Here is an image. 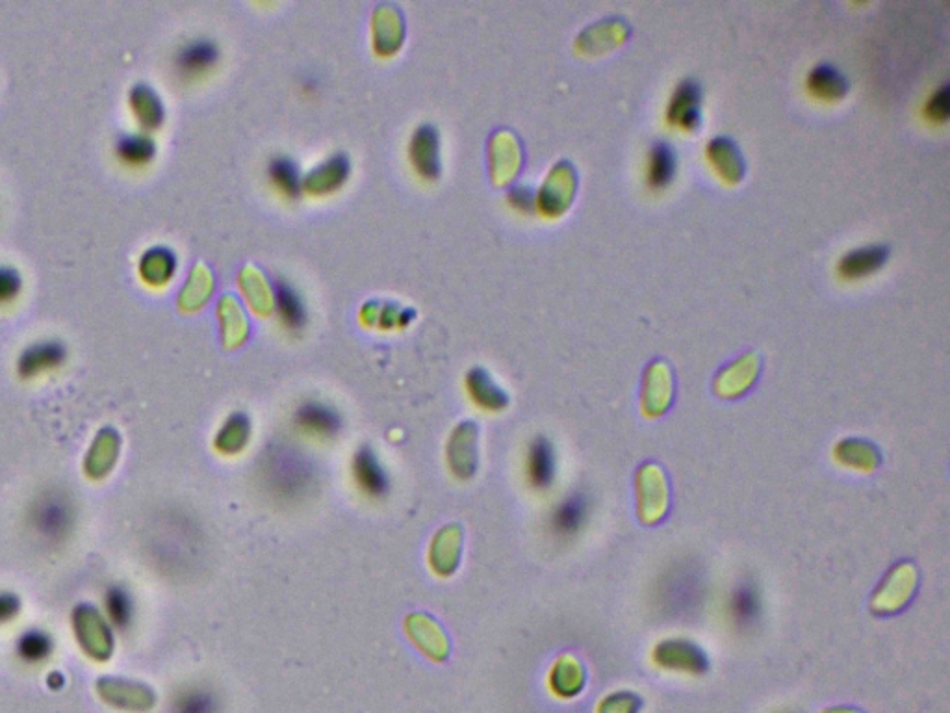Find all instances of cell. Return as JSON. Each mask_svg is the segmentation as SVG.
<instances>
[{
  "mask_svg": "<svg viewBox=\"0 0 950 713\" xmlns=\"http://www.w3.org/2000/svg\"><path fill=\"white\" fill-rule=\"evenodd\" d=\"M78 507L75 496L62 485H47L26 507L30 535L45 548L64 546L77 530Z\"/></svg>",
  "mask_w": 950,
  "mask_h": 713,
  "instance_id": "6da1fadb",
  "label": "cell"
},
{
  "mask_svg": "<svg viewBox=\"0 0 950 713\" xmlns=\"http://www.w3.org/2000/svg\"><path fill=\"white\" fill-rule=\"evenodd\" d=\"M266 478L270 481L271 493L284 498L303 496L312 481L309 463L296 455H271L266 463Z\"/></svg>",
  "mask_w": 950,
  "mask_h": 713,
  "instance_id": "7a4b0ae2",
  "label": "cell"
},
{
  "mask_svg": "<svg viewBox=\"0 0 950 713\" xmlns=\"http://www.w3.org/2000/svg\"><path fill=\"white\" fill-rule=\"evenodd\" d=\"M67 361V346L60 338L47 337L26 344L17 357V376L21 379H36L54 372Z\"/></svg>",
  "mask_w": 950,
  "mask_h": 713,
  "instance_id": "3957f363",
  "label": "cell"
},
{
  "mask_svg": "<svg viewBox=\"0 0 950 713\" xmlns=\"http://www.w3.org/2000/svg\"><path fill=\"white\" fill-rule=\"evenodd\" d=\"M351 478L360 493L370 500H383L392 489L390 474L372 446H360L353 455Z\"/></svg>",
  "mask_w": 950,
  "mask_h": 713,
  "instance_id": "277c9868",
  "label": "cell"
},
{
  "mask_svg": "<svg viewBox=\"0 0 950 713\" xmlns=\"http://www.w3.org/2000/svg\"><path fill=\"white\" fill-rule=\"evenodd\" d=\"M297 428L314 439H333L342 428V416L331 403L307 400L294 413Z\"/></svg>",
  "mask_w": 950,
  "mask_h": 713,
  "instance_id": "5b68a950",
  "label": "cell"
},
{
  "mask_svg": "<svg viewBox=\"0 0 950 713\" xmlns=\"http://www.w3.org/2000/svg\"><path fill=\"white\" fill-rule=\"evenodd\" d=\"M218 43L208 36H195L180 45L173 64L182 77H199L218 64Z\"/></svg>",
  "mask_w": 950,
  "mask_h": 713,
  "instance_id": "8992f818",
  "label": "cell"
},
{
  "mask_svg": "<svg viewBox=\"0 0 950 713\" xmlns=\"http://www.w3.org/2000/svg\"><path fill=\"white\" fill-rule=\"evenodd\" d=\"M271 286H273L279 320L288 331H294V333L303 331V327L309 322V312H307V303L303 301L299 290L284 277H275L271 281Z\"/></svg>",
  "mask_w": 950,
  "mask_h": 713,
  "instance_id": "52a82bcc",
  "label": "cell"
},
{
  "mask_svg": "<svg viewBox=\"0 0 950 713\" xmlns=\"http://www.w3.org/2000/svg\"><path fill=\"white\" fill-rule=\"evenodd\" d=\"M412 166L425 179H435L440 173V140L431 123H422L411 138Z\"/></svg>",
  "mask_w": 950,
  "mask_h": 713,
  "instance_id": "ba28073f",
  "label": "cell"
},
{
  "mask_svg": "<svg viewBox=\"0 0 950 713\" xmlns=\"http://www.w3.org/2000/svg\"><path fill=\"white\" fill-rule=\"evenodd\" d=\"M557 474V457L552 442L537 437L529 444L526 457V476L529 485L537 491H546L552 487Z\"/></svg>",
  "mask_w": 950,
  "mask_h": 713,
  "instance_id": "9c48e42d",
  "label": "cell"
},
{
  "mask_svg": "<svg viewBox=\"0 0 950 713\" xmlns=\"http://www.w3.org/2000/svg\"><path fill=\"white\" fill-rule=\"evenodd\" d=\"M167 713H223V701L208 684H186L173 695Z\"/></svg>",
  "mask_w": 950,
  "mask_h": 713,
  "instance_id": "30bf717a",
  "label": "cell"
},
{
  "mask_svg": "<svg viewBox=\"0 0 950 713\" xmlns=\"http://www.w3.org/2000/svg\"><path fill=\"white\" fill-rule=\"evenodd\" d=\"M129 104L136 121L147 132L160 127V123L164 121V103L155 88L147 82H138L130 88Z\"/></svg>",
  "mask_w": 950,
  "mask_h": 713,
  "instance_id": "8fae6325",
  "label": "cell"
},
{
  "mask_svg": "<svg viewBox=\"0 0 950 713\" xmlns=\"http://www.w3.org/2000/svg\"><path fill=\"white\" fill-rule=\"evenodd\" d=\"M349 158L344 153H334L327 160L320 162L309 175L303 177V188L312 192H331L340 184H344L349 175Z\"/></svg>",
  "mask_w": 950,
  "mask_h": 713,
  "instance_id": "7c38bea8",
  "label": "cell"
},
{
  "mask_svg": "<svg viewBox=\"0 0 950 713\" xmlns=\"http://www.w3.org/2000/svg\"><path fill=\"white\" fill-rule=\"evenodd\" d=\"M177 268V255L171 247L164 244L147 247L138 262V270L145 283L149 285H164Z\"/></svg>",
  "mask_w": 950,
  "mask_h": 713,
  "instance_id": "4fadbf2b",
  "label": "cell"
},
{
  "mask_svg": "<svg viewBox=\"0 0 950 713\" xmlns=\"http://www.w3.org/2000/svg\"><path fill=\"white\" fill-rule=\"evenodd\" d=\"M116 156L129 166H143L156 155L155 138L147 130L121 132L114 143Z\"/></svg>",
  "mask_w": 950,
  "mask_h": 713,
  "instance_id": "5bb4252c",
  "label": "cell"
},
{
  "mask_svg": "<svg viewBox=\"0 0 950 713\" xmlns=\"http://www.w3.org/2000/svg\"><path fill=\"white\" fill-rule=\"evenodd\" d=\"M668 119L683 129H694L700 123V90L687 80L680 84L668 106Z\"/></svg>",
  "mask_w": 950,
  "mask_h": 713,
  "instance_id": "9a60e30c",
  "label": "cell"
},
{
  "mask_svg": "<svg viewBox=\"0 0 950 713\" xmlns=\"http://www.w3.org/2000/svg\"><path fill=\"white\" fill-rule=\"evenodd\" d=\"M103 608L106 623L114 626L119 632H127L134 623V617H136L134 598L121 585H114L104 593Z\"/></svg>",
  "mask_w": 950,
  "mask_h": 713,
  "instance_id": "2e32d148",
  "label": "cell"
},
{
  "mask_svg": "<svg viewBox=\"0 0 950 713\" xmlns=\"http://www.w3.org/2000/svg\"><path fill=\"white\" fill-rule=\"evenodd\" d=\"M587 511H589V506L583 496L579 494L568 496L553 509L552 519H550L553 533H557L559 537H570L578 533L587 519Z\"/></svg>",
  "mask_w": 950,
  "mask_h": 713,
  "instance_id": "e0dca14e",
  "label": "cell"
},
{
  "mask_svg": "<svg viewBox=\"0 0 950 713\" xmlns=\"http://www.w3.org/2000/svg\"><path fill=\"white\" fill-rule=\"evenodd\" d=\"M52 652H54V641H52L51 634H47L45 630L32 628V630H26L21 636L17 637L15 654L21 662L30 665V667H38V665L49 662Z\"/></svg>",
  "mask_w": 950,
  "mask_h": 713,
  "instance_id": "ac0fdd59",
  "label": "cell"
},
{
  "mask_svg": "<svg viewBox=\"0 0 950 713\" xmlns=\"http://www.w3.org/2000/svg\"><path fill=\"white\" fill-rule=\"evenodd\" d=\"M268 179L281 194L288 197H296L303 190V175L292 156H271L268 162Z\"/></svg>",
  "mask_w": 950,
  "mask_h": 713,
  "instance_id": "d6986e66",
  "label": "cell"
},
{
  "mask_svg": "<svg viewBox=\"0 0 950 713\" xmlns=\"http://www.w3.org/2000/svg\"><path fill=\"white\" fill-rule=\"evenodd\" d=\"M251 439V422L245 413H232L216 435V448L223 454H240Z\"/></svg>",
  "mask_w": 950,
  "mask_h": 713,
  "instance_id": "ffe728a7",
  "label": "cell"
},
{
  "mask_svg": "<svg viewBox=\"0 0 950 713\" xmlns=\"http://www.w3.org/2000/svg\"><path fill=\"white\" fill-rule=\"evenodd\" d=\"M466 385L474 402L485 409L498 411L507 405V394L500 389V385L492 381V377L485 368L470 370V374L466 376Z\"/></svg>",
  "mask_w": 950,
  "mask_h": 713,
  "instance_id": "44dd1931",
  "label": "cell"
},
{
  "mask_svg": "<svg viewBox=\"0 0 950 713\" xmlns=\"http://www.w3.org/2000/svg\"><path fill=\"white\" fill-rule=\"evenodd\" d=\"M886 257L884 247H863L847 253L839 262V270L845 277H861L878 270L886 262Z\"/></svg>",
  "mask_w": 950,
  "mask_h": 713,
  "instance_id": "7402d4cb",
  "label": "cell"
},
{
  "mask_svg": "<svg viewBox=\"0 0 950 713\" xmlns=\"http://www.w3.org/2000/svg\"><path fill=\"white\" fill-rule=\"evenodd\" d=\"M759 611H761V602H759V593L754 585H739L733 591L732 602H730V613L733 621L739 626H748L758 621Z\"/></svg>",
  "mask_w": 950,
  "mask_h": 713,
  "instance_id": "603a6c76",
  "label": "cell"
},
{
  "mask_svg": "<svg viewBox=\"0 0 950 713\" xmlns=\"http://www.w3.org/2000/svg\"><path fill=\"white\" fill-rule=\"evenodd\" d=\"M709 156L719 168L720 173L728 181H739L743 175V160L733 147V143L726 138H717L709 143Z\"/></svg>",
  "mask_w": 950,
  "mask_h": 713,
  "instance_id": "cb8c5ba5",
  "label": "cell"
},
{
  "mask_svg": "<svg viewBox=\"0 0 950 713\" xmlns=\"http://www.w3.org/2000/svg\"><path fill=\"white\" fill-rule=\"evenodd\" d=\"M809 88L826 99H837L847 93V80L830 65H821L811 71Z\"/></svg>",
  "mask_w": 950,
  "mask_h": 713,
  "instance_id": "d4e9b609",
  "label": "cell"
},
{
  "mask_svg": "<svg viewBox=\"0 0 950 713\" xmlns=\"http://www.w3.org/2000/svg\"><path fill=\"white\" fill-rule=\"evenodd\" d=\"M674 155L672 149L665 143H657L652 153H650V166H648V181L654 188H663L667 186L672 175H674Z\"/></svg>",
  "mask_w": 950,
  "mask_h": 713,
  "instance_id": "484cf974",
  "label": "cell"
},
{
  "mask_svg": "<svg viewBox=\"0 0 950 713\" xmlns=\"http://www.w3.org/2000/svg\"><path fill=\"white\" fill-rule=\"evenodd\" d=\"M23 275L10 264H0V303H10L21 294Z\"/></svg>",
  "mask_w": 950,
  "mask_h": 713,
  "instance_id": "4316f807",
  "label": "cell"
},
{
  "mask_svg": "<svg viewBox=\"0 0 950 713\" xmlns=\"http://www.w3.org/2000/svg\"><path fill=\"white\" fill-rule=\"evenodd\" d=\"M21 613V600L10 591H0V626L12 623Z\"/></svg>",
  "mask_w": 950,
  "mask_h": 713,
  "instance_id": "83f0119b",
  "label": "cell"
},
{
  "mask_svg": "<svg viewBox=\"0 0 950 713\" xmlns=\"http://www.w3.org/2000/svg\"><path fill=\"white\" fill-rule=\"evenodd\" d=\"M928 116L932 119H938V121H945L947 116H949V88L943 86L941 90L930 99L928 103Z\"/></svg>",
  "mask_w": 950,
  "mask_h": 713,
  "instance_id": "f1b7e54d",
  "label": "cell"
},
{
  "mask_svg": "<svg viewBox=\"0 0 950 713\" xmlns=\"http://www.w3.org/2000/svg\"><path fill=\"white\" fill-rule=\"evenodd\" d=\"M509 197H511V201H513L514 205L518 208H522V210L533 207V195H531V192H529L527 188H514V190H511Z\"/></svg>",
  "mask_w": 950,
  "mask_h": 713,
  "instance_id": "f546056e",
  "label": "cell"
}]
</instances>
